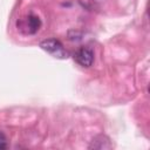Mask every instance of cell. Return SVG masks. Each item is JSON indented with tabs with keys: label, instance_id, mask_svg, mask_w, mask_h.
<instances>
[{
	"label": "cell",
	"instance_id": "cell-1",
	"mask_svg": "<svg viewBox=\"0 0 150 150\" xmlns=\"http://www.w3.org/2000/svg\"><path fill=\"white\" fill-rule=\"evenodd\" d=\"M40 47L57 59H66L68 57V52L63 48L62 43L56 39H47L40 42Z\"/></svg>",
	"mask_w": 150,
	"mask_h": 150
},
{
	"label": "cell",
	"instance_id": "cell-2",
	"mask_svg": "<svg viewBox=\"0 0 150 150\" xmlns=\"http://www.w3.org/2000/svg\"><path fill=\"white\" fill-rule=\"evenodd\" d=\"M41 26V20L34 14L26 15L18 21V28L23 34H35Z\"/></svg>",
	"mask_w": 150,
	"mask_h": 150
},
{
	"label": "cell",
	"instance_id": "cell-3",
	"mask_svg": "<svg viewBox=\"0 0 150 150\" xmlns=\"http://www.w3.org/2000/svg\"><path fill=\"white\" fill-rule=\"evenodd\" d=\"M74 60L82 67H90L94 62V52L90 48H80L74 54Z\"/></svg>",
	"mask_w": 150,
	"mask_h": 150
},
{
	"label": "cell",
	"instance_id": "cell-4",
	"mask_svg": "<svg viewBox=\"0 0 150 150\" xmlns=\"http://www.w3.org/2000/svg\"><path fill=\"white\" fill-rule=\"evenodd\" d=\"M112 145L109 141L108 137L103 136V135H100L97 137H95L91 142V144L89 145V148H94V149H110Z\"/></svg>",
	"mask_w": 150,
	"mask_h": 150
},
{
	"label": "cell",
	"instance_id": "cell-5",
	"mask_svg": "<svg viewBox=\"0 0 150 150\" xmlns=\"http://www.w3.org/2000/svg\"><path fill=\"white\" fill-rule=\"evenodd\" d=\"M7 148V138L2 131H0V149H6Z\"/></svg>",
	"mask_w": 150,
	"mask_h": 150
},
{
	"label": "cell",
	"instance_id": "cell-6",
	"mask_svg": "<svg viewBox=\"0 0 150 150\" xmlns=\"http://www.w3.org/2000/svg\"><path fill=\"white\" fill-rule=\"evenodd\" d=\"M91 1H94V2H97V4H100V2H103V1H105V0H91Z\"/></svg>",
	"mask_w": 150,
	"mask_h": 150
}]
</instances>
